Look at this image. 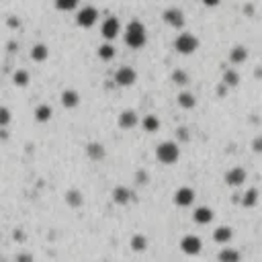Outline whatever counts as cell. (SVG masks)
<instances>
[{
  "instance_id": "cell-1",
  "label": "cell",
  "mask_w": 262,
  "mask_h": 262,
  "mask_svg": "<svg viewBox=\"0 0 262 262\" xmlns=\"http://www.w3.org/2000/svg\"><path fill=\"white\" fill-rule=\"evenodd\" d=\"M148 41V31L144 27V23L139 21H131L127 27H125V43L131 47V49H139L144 47Z\"/></svg>"
},
{
  "instance_id": "cell-2",
  "label": "cell",
  "mask_w": 262,
  "mask_h": 262,
  "mask_svg": "<svg viewBox=\"0 0 262 262\" xmlns=\"http://www.w3.org/2000/svg\"><path fill=\"white\" fill-rule=\"evenodd\" d=\"M156 158L162 164H174L180 158V148L176 142H162L158 148H156Z\"/></svg>"
},
{
  "instance_id": "cell-3",
  "label": "cell",
  "mask_w": 262,
  "mask_h": 262,
  "mask_svg": "<svg viewBox=\"0 0 262 262\" xmlns=\"http://www.w3.org/2000/svg\"><path fill=\"white\" fill-rule=\"evenodd\" d=\"M174 49L178 51V54L182 56H190L195 54V51L199 49V39L195 37V35L190 33H180L176 39H174Z\"/></svg>"
},
{
  "instance_id": "cell-4",
  "label": "cell",
  "mask_w": 262,
  "mask_h": 262,
  "mask_svg": "<svg viewBox=\"0 0 262 262\" xmlns=\"http://www.w3.org/2000/svg\"><path fill=\"white\" fill-rule=\"evenodd\" d=\"M137 82V72L129 66H121L115 72V84L121 86V88H127V86H133Z\"/></svg>"
},
{
  "instance_id": "cell-5",
  "label": "cell",
  "mask_w": 262,
  "mask_h": 262,
  "mask_svg": "<svg viewBox=\"0 0 262 262\" xmlns=\"http://www.w3.org/2000/svg\"><path fill=\"white\" fill-rule=\"evenodd\" d=\"M96 21H98V10H96L94 6H84V8L78 10V14H76V23H78V27H82V29H90Z\"/></svg>"
},
{
  "instance_id": "cell-6",
  "label": "cell",
  "mask_w": 262,
  "mask_h": 262,
  "mask_svg": "<svg viewBox=\"0 0 262 262\" xmlns=\"http://www.w3.org/2000/svg\"><path fill=\"white\" fill-rule=\"evenodd\" d=\"M119 33H121V23L117 16H109L100 27V35L104 37V41H115L119 37Z\"/></svg>"
},
{
  "instance_id": "cell-7",
  "label": "cell",
  "mask_w": 262,
  "mask_h": 262,
  "mask_svg": "<svg viewBox=\"0 0 262 262\" xmlns=\"http://www.w3.org/2000/svg\"><path fill=\"white\" fill-rule=\"evenodd\" d=\"M180 250H182L184 254H188V256H197V254H201V250H203V242H201V238H197V236H184V238L180 240Z\"/></svg>"
},
{
  "instance_id": "cell-8",
  "label": "cell",
  "mask_w": 262,
  "mask_h": 262,
  "mask_svg": "<svg viewBox=\"0 0 262 262\" xmlns=\"http://www.w3.org/2000/svg\"><path fill=\"white\" fill-rule=\"evenodd\" d=\"M164 23H168L172 29H182L184 27V12L180 8H166L162 12Z\"/></svg>"
},
{
  "instance_id": "cell-9",
  "label": "cell",
  "mask_w": 262,
  "mask_h": 262,
  "mask_svg": "<svg viewBox=\"0 0 262 262\" xmlns=\"http://www.w3.org/2000/svg\"><path fill=\"white\" fill-rule=\"evenodd\" d=\"M246 178H248L246 170L240 168V166L230 168L228 172H225V176H223V180H225V184H228V186H242L244 182H246Z\"/></svg>"
},
{
  "instance_id": "cell-10",
  "label": "cell",
  "mask_w": 262,
  "mask_h": 262,
  "mask_svg": "<svg viewBox=\"0 0 262 262\" xmlns=\"http://www.w3.org/2000/svg\"><path fill=\"white\" fill-rule=\"evenodd\" d=\"M111 197H113V203H117V205H127L135 199V193L127 186H115Z\"/></svg>"
},
{
  "instance_id": "cell-11",
  "label": "cell",
  "mask_w": 262,
  "mask_h": 262,
  "mask_svg": "<svg viewBox=\"0 0 262 262\" xmlns=\"http://www.w3.org/2000/svg\"><path fill=\"white\" fill-rule=\"evenodd\" d=\"M193 201H195V190L190 186H180L174 193V203L178 207H188V205H193Z\"/></svg>"
},
{
  "instance_id": "cell-12",
  "label": "cell",
  "mask_w": 262,
  "mask_h": 262,
  "mask_svg": "<svg viewBox=\"0 0 262 262\" xmlns=\"http://www.w3.org/2000/svg\"><path fill=\"white\" fill-rule=\"evenodd\" d=\"M137 123H139V119H137V113L133 109H125L119 115V127L121 129H133Z\"/></svg>"
},
{
  "instance_id": "cell-13",
  "label": "cell",
  "mask_w": 262,
  "mask_h": 262,
  "mask_svg": "<svg viewBox=\"0 0 262 262\" xmlns=\"http://www.w3.org/2000/svg\"><path fill=\"white\" fill-rule=\"evenodd\" d=\"M213 217H215V213H213V209H209V207H197L195 211H193V221L199 223V225L211 223Z\"/></svg>"
},
{
  "instance_id": "cell-14",
  "label": "cell",
  "mask_w": 262,
  "mask_h": 262,
  "mask_svg": "<svg viewBox=\"0 0 262 262\" xmlns=\"http://www.w3.org/2000/svg\"><path fill=\"white\" fill-rule=\"evenodd\" d=\"M86 156H88L92 162H100V160H104V156H107V150H104V146L98 142H90L86 146Z\"/></svg>"
},
{
  "instance_id": "cell-15",
  "label": "cell",
  "mask_w": 262,
  "mask_h": 262,
  "mask_svg": "<svg viewBox=\"0 0 262 262\" xmlns=\"http://www.w3.org/2000/svg\"><path fill=\"white\" fill-rule=\"evenodd\" d=\"M64 199H66V205H70L72 209H78V207L84 205V195H82V190H78V188H70V190H66Z\"/></svg>"
},
{
  "instance_id": "cell-16",
  "label": "cell",
  "mask_w": 262,
  "mask_h": 262,
  "mask_svg": "<svg viewBox=\"0 0 262 262\" xmlns=\"http://www.w3.org/2000/svg\"><path fill=\"white\" fill-rule=\"evenodd\" d=\"M60 100H62V104H64L66 109H74V107H78V104H80V94L76 90H72V88H68V90L62 92Z\"/></svg>"
},
{
  "instance_id": "cell-17",
  "label": "cell",
  "mask_w": 262,
  "mask_h": 262,
  "mask_svg": "<svg viewBox=\"0 0 262 262\" xmlns=\"http://www.w3.org/2000/svg\"><path fill=\"white\" fill-rule=\"evenodd\" d=\"M258 195H260L258 188H248L244 195H240V201H238V203H242L246 209H252V207L258 205Z\"/></svg>"
},
{
  "instance_id": "cell-18",
  "label": "cell",
  "mask_w": 262,
  "mask_h": 262,
  "mask_svg": "<svg viewBox=\"0 0 262 262\" xmlns=\"http://www.w3.org/2000/svg\"><path fill=\"white\" fill-rule=\"evenodd\" d=\"M232 238H234V232H232V228H228V225H219L213 234V240L217 244H230Z\"/></svg>"
},
{
  "instance_id": "cell-19",
  "label": "cell",
  "mask_w": 262,
  "mask_h": 262,
  "mask_svg": "<svg viewBox=\"0 0 262 262\" xmlns=\"http://www.w3.org/2000/svg\"><path fill=\"white\" fill-rule=\"evenodd\" d=\"M49 58V47L43 45V43H37V45H33L31 49V60L33 62H45Z\"/></svg>"
},
{
  "instance_id": "cell-20",
  "label": "cell",
  "mask_w": 262,
  "mask_h": 262,
  "mask_svg": "<svg viewBox=\"0 0 262 262\" xmlns=\"http://www.w3.org/2000/svg\"><path fill=\"white\" fill-rule=\"evenodd\" d=\"M176 102H178L180 109H195L197 107V98L190 94V92H180L176 96Z\"/></svg>"
},
{
  "instance_id": "cell-21",
  "label": "cell",
  "mask_w": 262,
  "mask_h": 262,
  "mask_svg": "<svg viewBox=\"0 0 262 262\" xmlns=\"http://www.w3.org/2000/svg\"><path fill=\"white\" fill-rule=\"evenodd\" d=\"M142 127L148 131V133H156L160 129V119L156 115H146L144 121H142Z\"/></svg>"
},
{
  "instance_id": "cell-22",
  "label": "cell",
  "mask_w": 262,
  "mask_h": 262,
  "mask_svg": "<svg viewBox=\"0 0 262 262\" xmlns=\"http://www.w3.org/2000/svg\"><path fill=\"white\" fill-rule=\"evenodd\" d=\"M96 54H98V58H100V60L109 62V60H113V58H115L117 49H115V45H111V41H107V43H102V45L98 47Z\"/></svg>"
},
{
  "instance_id": "cell-23",
  "label": "cell",
  "mask_w": 262,
  "mask_h": 262,
  "mask_svg": "<svg viewBox=\"0 0 262 262\" xmlns=\"http://www.w3.org/2000/svg\"><path fill=\"white\" fill-rule=\"evenodd\" d=\"M248 60V49L244 47V45H238L232 49V54H230V62L232 64H242V62H246Z\"/></svg>"
},
{
  "instance_id": "cell-24",
  "label": "cell",
  "mask_w": 262,
  "mask_h": 262,
  "mask_svg": "<svg viewBox=\"0 0 262 262\" xmlns=\"http://www.w3.org/2000/svg\"><path fill=\"white\" fill-rule=\"evenodd\" d=\"M51 115H54V111H51L49 104H39V107L35 109V119H37L39 123H47L51 119Z\"/></svg>"
},
{
  "instance_id": "cell-25",
  "label": "cell",
  "mask_w": 262,
  "mask_h": 262,
  "mask_svg": "<svg viewBox=\"0 0 262 262\" xmlns=\"http://www.w3.org/2000/svg\"><path fill=\"white\" fill-rule=\"evenodd\" d=\"M217 258H219V262H240V252L234 248H223Z\"/></svg>"
},
{
  "instance_id": "cell-26",
  "label": "cell",
  "mask_w": 262,
  "mask_h": 262,
  "mask_svg": "<svg viewBox=\"0 0 262 262\" xmlns=\"http://www.w3.org/2000/svg\"><path fill=\"white\" fill-rule=\"evenodd\" d=\"M238 82H240V74L236 72V70H225L223 72V86L234 88V86H238Z\"/></svg>"
},
{
  "instance_id": "cell-27",
  "label": "cell",
  "mask_w": 262,
  "mask_h": 262,
  "mask_svg": "<svg viewBox=\"0 0 262 262\" xmlns=\"http://www.w3.org/2000/svg\"><path fill=\"white\" fill-rule=\"evenodd\" d=\"M131 248H133L135 252H144V250L148 248V238H146L144 234H135V236L131 238Z\"/></svg>"
},
{
  "instance_id": "cell-28",
  "label": "cell",
  "mask_w": 262,
  "mask_h": 262,
  "mask_svg": "<svg viewBox=\"0 0 262 262\" xmlns=\"http://www.w3.org/2000/svg\"><path fill=\"white\" fill-rule=\"evenodd\" d=\"M12 82H14V86H27L29 84V72L27 70H16V72L12 74Z\"/></svg>"
},
{
  "instance_id": "cell-29",
  "label": "cell",
  "mask_w": 262,
  "mask_h": 262,
  "mask_svg": "<svg viewBox=\"0 0 262 262\" xmlns=\"http://www.w3.org/2000/svg\"><path fill=\"white\" fill-rule=\"evenodd\" d=\"M80 0H56V8L58 10H64V12H70L78 6Z\"/></svg>"
},
{
  "instance_id": "cell-30",
  "label": "cell",
  "mask_w": 262,
  "mask_h": 262,
  "mask_svg": "<svg viewBox=\"0 0 262 262\" xmlns=\"http://www.w3.org/2000/svg\"><path fill=\"white\" fill-rule=\"evenodd\" d=\"M172 82L178 84V86H186L188 84V74L184 72V70H174V72H172Z\"/></svg>"
},
{
  "instance_id": "cell-31",
  "label": "cell",
  "mask_w": 262,
  "mask_h": 262,
  "mask_svg": "<svg viewBox=\"0 0 262 262\" xmlns=\"http://www.w3.org/2000/svg\"><path fill=\"white\" fill-rule=\"evenodd\" d=\"M10 111L6 107H0V129H4L8 123H10Z\"/></svg>"
},
{
  "instance_id": "cell-32",
  "label": "cell",
  "mask_w": 262,
  "mask_h": 262,
  "mask_svg": "<svg viewBox=\"0 0 262 262\" xmlns=\"http://www.w3.org/2000/svg\"><path fill=\"white\" fill-rule=\"evenodd\" d=\"M135 182H137V184H142V186L148 184V182H150V174H148V170H137V172H135Z\"/></svg>"
},
{
  "instance_id": "cell-33",
  "label": "cell",
  "mask_w": 262,
  "mask_h": 262,
  "mask_svg": "<svg viewBox=\"0 0 262 262\" xmlns=\"http://www.w3.org/2000/svg\"><path fill=\"white\" fill-rule=\"evenodd\" d=\"M190 139V135H188V129L186 127H178L176 129V142H180V144H186Z\"/></svg>"
},
{
  "instance_id": "cell-34",
  "label": "cell",
  "mask_w": 262,
  "mask_h": 262,
  "mask_svg": "<svg viewBox=\"0 0 262 262\" xmlns=\"http://www.w3.org/2000/svg\"><path fill=\"white\" fill-rule=\"evenodd\" d=\"M6 23H8L10 29H19V27H21V21H19V19H14V16H8Z\"/></svg>"
},
{
  "instance_id": "cell-35",
  "label": "cell",
  "mask_w": 262,
  "mask_h": 262,
  "mask_svg": "<svg viewBox=\"0 0 262 262\" xmlns=\"http://www.w3.org/2000/svg\"><path fill=\"white\" fill-rule=\"evenodd\" d=\"M252 150H254L256 154H258V152L262 150V137H256V139H254V144H252Z\"/></svg>"
},
{
  "instance_id": "cell-36",
  "label": "cell",
  "mask_w": 262,
  "mask_h": 262,
  "mask_svg": "<svg viewBox=\"0 0 262 262\" xmlns=\"http://www.w3.org/2000/svg\"><path fill=\"white\" fill-rule=\"evenodd\" d=\"M12 238H14V240H19V242H23V240H25V234H23V230H14Z\"/></svg>"
},
{
  "instance_id": "cell-37",
  "label": "cell",
  "mask_w": 262,
  "mask_h": 262,
  "mask_svg": "<svg viewBox=\"0 0 262 262\" xmlns=\"http://www.w3.org/2000/svg\"><path fill=\"white\" fill-rule=\"evenodd\" d=\"M219 2H221V0H203V4H205V6H217Z\"/></svg>"
},
{
  "instance_id": "cell-38",
  "label": "cell",
  "mask_w": 262,
  "mask_h": 262,
  "mask_svg": "<svg viewBox=\"0 0 262 262\" xmlns=\"http://www.w3.org/2000/svg\"><path fill=\"white\" fill-rule=\"evenodd\" d=\"M16 260H19V262H25V260H33V256H31V254H19V256H16Z\"/></svg>"
},
{
  "instance_id": "cell-39",
  "label": "cell",
  "mask_w": 262,
  "mask_h": 262,
  "mask_svg": "<svg viewBox=\"0 0 262 262\" xmlns=\"http://www.w3.org/2000/svg\"><path fill=\"white\" fill-rule=\"evenodd\" d=\"M16 49H19V45H16L14 41H10V43H8V51H10V54H14Z\"/></svg>"
},
{
  "instance_id": "cell-40",
  "label": "cell",
  "mask_w": 262,
  "mask_h": 262,
  "mask_svg": "<svg viewBox=\"0 0 262 262\" xmlns=\"http://www.w3.org/2000/svg\"><path fill=\"white\" fill-rule=\"evenodd\" d=\"M8 135H6V131H0V139H6Z\"/></svg>"
}]
</instances>
